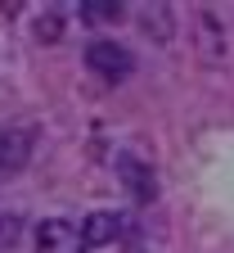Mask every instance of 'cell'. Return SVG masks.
Listing matches in <instances>:
<instances>
[{
  "mask_svg": "<svg viewBox=\"0 0 234 253\" xmlns=\"http://www.w3.org/2000/svg\"><path fill=\"white\" fill-rule=\"evenodd\" d=\"M86 68L99 73L104 82H126L131 73H135V59H131L126 45H117V41H108V37H99V41L86 45Z\"/></svg>",
  "mask_w": 234,
  "mask_h": 253,
  "instance_id": "6da1fadb",
  "label": "cell"
},
{
  "mask_svg": "<svg viewBox=\"0 0 234 253\" xmlns=\"http://www.w3.org/2000/svg\"><path fill=\"white\" fill-rule=\"evenodd\" d=\"M117 176H122L126 195L135 199V204H149V199L158 195V176H153V168L140 163L135 154H117Z\"/></svg>",
  "mask_w": 234,
  "mask_h": 253,
  "instance_id": "7a4b0ae2",
  "label": "cell"
},
{
  "mask_svg": "<svg viewBox=\"0 0 234 253\" xmlns=\"http://www.w3.org/2000/svg\"><path fill=\"white\" fill-rule=\"evenodd\" d=\"M36 253H81V231L63 217H45L36 226Z\"/></svg>",
  "mask_w": 234,
  "mask_h": 253,
  "instance_id": "3957f363",
  "label": "cell"
},
{
  "mask_svg": "<svg viewBox=\"0 0 234 253\" xmlns=\"http://www.w3.org/2000/svg\"><path fill=\"white\" fill-rule=\"evenodd\" d=\"M122 235V217L108 212V208H99L90 217H81V249H104Z\"/></svg>",
  "mask_w": 234,
  "mask_h": 253,
  "instance_id": "277c9868",
  "label": "cell"
},
{
  "mask_svg": "<svg viewBox=\"0 0 234 253\" xmlns=\"http://www.w3.org/2000/svg\"><path fill=\"white\" fill-rule=\"evenodd\" d=\"M32 154V136L27 131H9L0 136V181H9V172H18Z\"/></svg>",
  "mask_w": 234,
  "mask_h": 253,
  "instance_id": "5b68a950",
  "label": "cell"
},
{
  "mask_svg": "<svg viewBox=\"0 0 234 253\" xmlns=\"http://www.w3.org/2000/svg\"><path fill=\"white\" fill-rule=\"evenodd\" d=\"M194 27H198V50H203L212 63H221V59H225V32H221V23H216L212 14H198Z\"/></svg>",
  "mask_w": 234,
  "mask_h": 253,
  "instance_id": "8992f818",
  "label": "cell"
},
{
  "mask_svg": "<svg viewBox=\"0 0 234 253\" xmlns=\"http://www.w3.org/2000/svg\"><path fill=\"white\" fill-rule=\"evenodd\" d=\"M140 27L149 32L158 45H167V41H171V9H167V5H149V9H140Z\"/></svg>",
  "mask_w": 234,
  "mask_h": 253,
  "instance_id": "52a82bcc",
  "label": "cell"
},
{
  "mask_svg": "<svg viewBox=\"0 0 234 253\" xmlns=\"http://www.w3.org/2000/svg\"><path fill=\"white\" fill-rule=\"evenodd\" d=\"M18 235H23V217H14V212H0V249H9Z\"/></svg>",
  "mask_w": 234,
  "mask_h": 253,
  "instance_id": "ba28073f",
  "label": "cell"
},
{
  "mask_svg": "<svg viewBox=\"0 0 234 253\" xmlns=\"http://www.w3.org/2000/svg\"><path fill=\"white\" fill-rule=\"evenodd\" d=\"M86 18H122V5H81Z\"/></svg>",
  "mask_w": 234,
  "mask_h": 253,
  "instance_id": "9c48e42d",
  "label": "cell"
},
{
  "mask_svg": "<svg viewBox=\"0 0 234 253\" xmlns=\"http://www.w3.org/2000/svg\"><path fill=\"white\" fill-rule=\"evenodd\" d=\"M36 32H41V41H59V18H41Z\"/></svg>",
  "mask_w": 234,
  "mask_h": 253,
  "instance_id": "30bf717a",
  "label": "cell"
}]
</instances>
